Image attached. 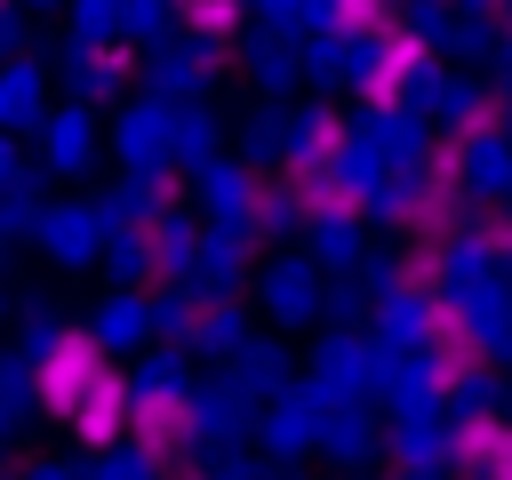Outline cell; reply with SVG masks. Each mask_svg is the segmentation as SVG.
Returning a JSON list of instances; mask_svg holds the SVG:
<instances>
[{
  "instance_id": "3",
  "label": "cell",
  "mask_w": 512,
  "mask_h": 480,
  "mask_svg": "<svg viewBox=\"0 0 512 480\" xmlns=\"http://www.w3.org/2000/svg\"><path fill=\"white\" fill-rule=\"evenodd\" d=\"M184 400L176 392H128V424L120 432H136V448H152V456H168L176 440H184Z\"/></svg>"
},
{
  "instance_id": "4",
  "label": "cell",
  "mask_w": 512,
  "mask_h": 480,
  "mask_svg": "<svg viewBox=\"0 0 512 480\" xmlns=\"http://www.w3.org/2000/svg\"><path fill=\"white\" fill-rule=\"evenodd\" d=\"M64 424H72V432H88V440H112V432L128 424V376H112V368H104V376L80 392V408H72Z\"/></svg>"
},
{
  "instance_id": "5",
  "label": "cell",
  "mask_w": 512,
  "mask_h": 480,
  "mask_svg": "<svg viewBox=\"0 0 512 480\" xmlns=\"http://www.w3.org/2000/svg\"><path fill=\"white\" fill-rule=\"evenodd\" d=\"M432 352H440V360H456V368H480V336H472L464 320H448V312L432 320Z\"/></svg>"
},
{
  "instance_id": "1",
  "label": "cell",
  "mask_w": 512,
  "mask_h": 480,
  "mask_svg": "<svg viewBox=\"0 0 512 480\" xmlns=\"http://www.w3.org/2000/svg\"><path fill=\"white\" fill-rule=\"evenodd\" d=\"M104 376V352L88 344V336H56L48 352H40V376H32V392H40V408L48 416H72L80 408V392Z\"/></svg>"
},
{
  "instance_id": "2",
  "label": "cell",
  "mask_w": 512,
  "mask_h": 480,
  "mask_svg": "<svg viewBox=\"0 0 512 480\" xmlns=\"http://www.w3.org/2000/svg\"><path fill=\"white\" fill-rule=\"evenodd\" d=\"M448 456H456V472H472V480H512V424L480 416V424H464V432L448 440Z\"/></svg>"
}]
</instances>
